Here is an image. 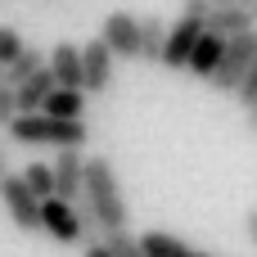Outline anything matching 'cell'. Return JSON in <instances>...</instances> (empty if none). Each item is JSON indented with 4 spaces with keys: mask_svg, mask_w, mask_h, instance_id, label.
I'll use <instances>...</instances> for the list:
<instances>
[{
    "mask_svg": "<svg viewBox=\"0 0 257 257\" xmlns=\"http://www.w3.org/2000/svg\"><path fill=\"white\" fill-rule=\"evenodd\" d=\"M253 23H257V5H253Z\"/></svg>",
    "mask_w": 257,
    "mask_h": 257,
    "instance_id": "30",
    "label": "cell"
},
{
    "mask_svg": "<svg viewBox=\"0 0 257 257\" xmlns=\"http://www.w3.org/2000/svg\"><path fill=\"white\" fill-rule=\"evenodd\" d=\"M45 117H59V122H81L86 113V90H72V86H54L41 104Z\"/></svg>",
    "mask_w": 257,
    "mask_h": 257,
    "instance_id": "12",
    "label": "cell"
},
{
    "mask_svg": "<svg viewBox=\"0 0 257 257\" xmlns=\"http://www.w3.org/2000/svg\"><path fill=\"white\" fill-rule=\"evenodd\" d=\"M253 59H257V32H239V36L226 41V54H221V63H217V72H212L208 81H212L221 95H235Z\"/></svg>",
    "mask_w": 257,
    "mask_h": 257,
    "instance_id": "3",
    "label": "cell"
},
{
    "mask_svg": "<svg viewBox=\"0 0 257 257\" xmlns=\"http://www.w3.org/2000/svg\"><path fill=\"white\" fill-rule=\"evenodd\" d=\"M244 122H248V131H257V104H253V108H244Z\"/></svg>",
    "mask_w": 257,
    "mask_h": 257,
    "instance_id": "27",
    "label": "cell"
},
{
    "mask_svg": "<svg viewBox=\"0 0 257 257\" xmlns=\"http://www.w3.org/2000/svg\"><path fill=\"white\" fill-rule=\"evenodd\" d=\"M199 36H203V23L199 18H176V23H167V41H163V68H176V72H185V63H190V50L199 45Z\"/></svg>",
    "mask_w": 257,
    "mask_h": 257,
    "instance_id": "6",
    "label": "cell"
},
{
    "mask_svg": "<svg viewBox=\"0 0 257 257\" xmlns=\"http://www.w3.org/2000/svg\"><path fill=\"white\" fill-rule=\"evenodd\" d=\"M45 68H50L54 86H72V90H81V45H77V41H59V45L50 50Z\"/></svg>",
    "mask_w": 257,
    "mask_h": 257,
    "instance_id": "10",
    "label": "cell"
},
{
    "mask_svg": "<svg viewBox=\"0 0 257 257\" xmlns=\"http://www.w3.org/2000/svg\"><path fill=\"white\" fill-rule=\"evenodd\" d=\"M0 203L18 230H41V199L23 185V176H0Z\"/></svg>",
    "mask_w": 257,
    "mask_h": 257,
    "instance_id": "4",
    "label": "cell"
},
{
    "mask_svg": "<svg viewBox=\"0 0 257 257\" xmlns=\"http://www.w3.org/2000/svg\"><path fill=\"white\" fill-rule=\"evenodd\" d=\"M0 176H5V149H0Z\"/></svg>",
    "mask_w": 257,
    "mask_h": 257,
    "instance_id": "28",
    "label": "cell"
},
{
    "mask_svg": "<svg viewBox=\"0 0 257 257\" xmlns=\"http://www.w3.org/2000/svg\"><path fill=\"white\" fill-rule=\"evenodd\" d=\"M104 248H108L113 257H145L140 239H136L131 230H108V235H104Z\"/></svg>",
    "mask_w": 257,
    "mask_h": 257,
    "instance_id": "19",
    "label": "cell"
},
{
    "mask_svg": "<svg viewBox=\"0 0 257 257\" xmlns=\"http://www.w3.org/2000/svg\"><path fill=\"white\" fill-rule=\"evenodd\" d=\"M181 14H185V18H199V23H203V18H208V0H185V5H181Z\"/></svg>",
    "mask_w": 257,
    "mask_h": 257,
    "instance_id": "23",
    "label": "cell"
},
{
    "mask_svg": "<svg viewBox=\"0 0 257 257\" xmlns=\"http://www.w3.org/2000/svg\"><path fill=\"white\" fill-rule=\"evenodd\" d=\"M235 95H239V104H244V108H253V104H257V59L248 63V72H244V81H239V90H235Z\"/></svg>",
    "mask_w": 257,
    "mask_h": 257,
    "instance_id": "21",
    "label": "cell"
},
{
    "mask_svg": "<svg viewBox=\"0 0 257 257\" xmlns=\"http://www.w3.org/2000/svg\"><path fill=\"white\" fill-rule=\"evenodd\" d=\"M86 257H113V253H108V248H104V239H99V244H86Z\"/></svg>",
    "mask_w": 257,
    "mask_h": 257,
    "instance_id": "26",
    "label": "cell"
},
{
    "mask_svg": "<svg viewBox=\"0 0 257 257\" xmlns=\"http://www.w3.org/2000/svg\"><path fill=\"white\" fill-rule=\"evenodd\" d=\"M99 41L113 50V59H140V18L126 9H113L99 23Z\"/></svg>",
    "mask_w": 257,
    "mask_h": 257,
    "instance_id": "5",
    "label": "cell"
},
{
    "mask_svg": "<svg viewBox=\"0 0 257 257\" xmlns=\"http://www.w3.org/2000/svg\"><path fill=\"white\" fill-rule=\"evenodd\" d=\"M18 117V104H14V90L9 86H0V126H9Z\"/></svg>",
    "mask_w": 257,
    "mask_h": 257,
    "instance_id": "22",
    "label": "cell"
},
{
    "mask_svg": "<svg viewBox=\"0 0 257 257\" xmlns=\"http://www.w3.org/2000/svg\"><path fill=\"white\" fill-rule=\"evenodd\" d=\"M54 90V77H50V68H41L36 77H27L23 86H14V104H18V113H41V104H45V95Z\"/></svg>",
    "mask_w": 257,
    "mask_h": 257,
    "instance_id": "13",
    "label": "cell"
},
{
    "mask_svg": "<svg viewBox=\"0 0 257 257\" xmlns=\"http://www.w3.org/2000/svg\"><path fill=\"white\" fill-rule=\"evenodd\" d=\"M41 230L54 239V244H81V226H77V203H63V199H41Z\"/></svg>",
    "mask_w": 257,
    "mask_h": 257,
    "instance_id": "8",
    "label": "cell"
},
{
    "mask_svg": "<svg viewBox=\"0 0 257 257\" xmlns=\"http://www.w3.org/2000/svg\"><path fill=\"white\" fill-rule=\"evenodd\" d=\"M203 27L230 41V36H239V32H253L257 23H253V9H212V14L203 18Z\"/></svg>",
    "mask_w": 257,
    "mask_h": 257,
    "instance_id": "14",
    "label": "cell"
},
{
    "mask_svg": "<svg viewBox=\"0 0 257 257\" xmlns=\"http://www.w3.org/2000/svg\"><path fill=\"white\" fill-rule=\"evenodd\" d=\"M163 41H167V23H163L158 14L140 18V59L158 63V59H163Z\"/></svg>",
    "mask_w": 257,
    "mask_h": 257,
    "instance_id": "16",
    "label": "cell"
},
{
    "mask_svg": "<svg viewBox=\"0 0 257 257\" xmlns=\"http://www.w3.org/2000/svg\"><path fill=\"white\" fill-rule=\"evenodd\" d=\"M18 176H23V185H27L36 199H50V194H54V172H50V163H27Z\"/></svg>",
    "mask_w": 257,
    "mask_h": 257,
    "instance_id": "18",
    "label": "cell"
},
{
    "mask_svg": "<svg viewBox=\"0 0 257 257\" xmlns=\"http://www.w3.org/2000/svg\"><path fill=\"white\" fill-rule=\"evenodd\" d=\"M81 203H86V212L99 221V230H104V235H108V230H126V221H131V208H126L122 181H117V172H113V163H108L104 154L86 158Z\"/></svg>",
    "mask_w": 257,
    "mask_h": 257,
    "instance_id": "1",
    "label": "cell"
},
{
    "mask_svg": "<svg viewBox=\"0 0 257 257\" xmlns=\"http://www.w3.org/2000/svg\"><path fill=\"white\" fill-rule=\"evenodd\" d=\"M140 248H145V257H208V253H199V248H190L185 239L167 235V230H149V235H140Z\"/></svg>",
    "mask_w": 257,
    "mask_h": 257,
    "instance_id": "15",
    "label": "cell"
},
{
    "mask_svg": "<svg viewBox=\"0 0 257 257\" xmlns=\"http://www.w3.org/2000/svg\"><path fill=\"white\" fill-rule=\"evenodd\" d=\"M257 0H208V14L212 9H253Z\"/></svg>",
    "mask_w": 257,
    "mask_h": 257,
    "instance_id": "24",
    "label": "cell"
},
{
    "mask_svg": "<svg viewBox=\"0 0 257 257\" xmlns=\"http://www.w3.org/2000/svg\"><path fill=\"white\" fill-rule=\"evenodd\" d=\"M0 86H5V68H0Z\"/></svg>",
    "mask_w": 257,
    "mask_h": 257,
    "instance_id": "29",
    "label": "cell"
},
{
    "mask_svg": "<svg viewBox=\"0 0 257 257\" xmlns=\"http://www.w3.org/2000/svg\"><path fill=\"white\" fill-rule=\"evenodd\" d=\"M221 54H226V36H217V32H208V27H203L199 45L190 50V63H185V72H194V77H203V81H208V77L217 72Z\"/></svg>",
    "mask_w": 257,
    "mask_h": 257,
    "instance_id": "11",
    "label": "cell"
},
{
    "mask_svg": "<svg viewBox=\"0 0 257 257\" xmlns=\"http://www.w3.org/2000/svg\"><path fill=\"white\" fill-rule=\"evenodd\" d=\"M113 86V50L95 36L81 45V90L86 95H104Z\"/></svg>",
    "mask_w": 257,
    "mask_h": 257,
    "instance_id": "7",
    "label": "cell"
},
{
    "mask_svg": "<svg viewBox=\"0 0 257 257\" xmlns=\"http://www.w3.org/2000/svg\"><path fill=\"white\" fill-rule=\"evenodd\" d=\"M41 68H45V59H41V50H32V45H27V50H23V54H18V59H14V63L5 68V86L14 90V86H23L27 77H36Z\"/></svg>",
    "mask_w": 257,
    "mask_h": 257,
    "instance_id": "17",
    "label": "cell"
},
{
    "mask_svg": "<svg viewBox=\"0 0 257 257\" xmlns=\"http://www.w3.org/2000/svg\"><path fill=\"white\" fill-rule=\"evenodd\" d=\"M50 172H54V199L77 203V199H81V181H86V158H81V149H59V158L50 163Z\"/></svg>",
    "mask_w": 257,
    "mask_h": 257,
    "instance_id": "9",
    "label": "cell"
},
{
    "mask_svg": "<svg viewBox=\"0 0 257 257\" xmlns=\"http://www.w3.org/2000/svg\"><path fill=\"white\" fill-rule=\"evenodd\" d=\"M9 136L18 145H54V149H81L86 145V117L81 122H59L45 113H18L9 122Z\"/></svg>",
    "mask_w": 257,
    "mask_h": 257,
    "instance_id": "2",
    "label": "cell"
},
{
    "mask_svg": "<svg viewBox=\"0 0 257 257\" xmlns=\"http://www.w3.org/2000/svg\"><path fill=\"white\" fill-rule=\"evenodd\" d=\"M23 50H27V45H23V32L9 27V23H0V68H9Z\"/></svg>",
    "mask_w": 257,
    "mask_h": 257,
    "instance_id": "20",
    "label": "cell"
},
{
    "mask_svg": "<svg viewBox=\"0 0 257 257\" xmlns=\"http://www.w3.org/2000/svg\"><path fill=\"white\" fill-rule=\"evenodd\" d=\"M244 235H248V244L257 248V208H253V212H244Z\"/></svg>",
    "mask_w": 257,
    "mask_h": 257,
    "instance_id": "25",
    "label": "cell"
}]
</instances>
